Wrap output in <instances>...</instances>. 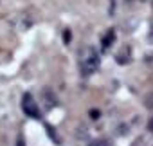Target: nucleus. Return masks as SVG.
Wrapping results in <instances>:
<instances>
[{
    "mask_svg": "<svg viewBox=\"0 0 153 146\" xmlns=\"http://www.w3.org/2000/svg\"><path fill=\"white\" fill-rule=\"evenodd\" d=\"M97 67H99V56H97V52H96L92 47H88V49L81 54L79 70H81L83 76H92L94 72L97 70Z\"/></svg>",
    "mask_w": 153,
    "mask_h": 146,
    "instance_id": "nucleus-1",
    "label": "nucleus"
},
{
    "mask_svg": "<svg viewBox=\"0 0 153 146\" xmlns=\"http://www.w3.org/2000/svg\"><path fill=\"white\" fill-rule=\"evenodd\" d=\"M22 110H24V114L29 115V117H34V119H40V117H42L40 107H38V103H36V99L33 98L31 92H25V94H24V98H22Z\"/></svg>",
    "mask_w": 153,
    "mask_h": 146,
    "instance_id": "nucleus-2",
    "label": "nucleus"
},
{
    "mask_svg": "<svg viewBox=\"0 0 153 146\" xmlns=\"http://www.w3.org/2000/svg\"><path fill=\"white\" fill-rule=\"evenodd\" d=\"M43 98L47 99V105H49L47 108H52V107L56 105V98L51 94V90H49V89H45V92H43Z\"/></svg>",
    "mask_w": 153,
    "mask_h": 146,
    "instance_id": "nucleus-3",
    "label": "nucleus"
},
{
    "mask_svg": "<svg viewBox=\"0 0 153 146\" xmlns=\"http://www.w3.org/2000/svg\"><path fill=\"white\" fill-rule=\"evenodd\" d=\"M108 36L103 40V47H108L110 43H114V40H115V34H114V31H110V33H106Z\"/></svg>",
    "mask_w": 153,
    "mask_h": 146,
    "instance_id": "nucleus-4",
    "label": "nucleus"
},
{
    "mask_svg": "<svg viewBox=\"0 0 153 146\" xmlns=\"http://www.w3.org/2000/svg\"><path fill=\"white\" fill-rule=\"evenodd\" d=\"M144 107H146V108H153V92H149V94L144 98Z\"/></svg>",
    "mask_w": 153,
    "mask_h": 146,
    "instance_id": "nucleus-5",
    "label": "nucleus"
},
{
    "mask_svg": "<svg viewBox=\"0 0 153 146\" xmlns=\"http://www.w3.org/2000/svg\"><path fill=\"white\" fill-rule=\"evenodd\" d=\"M94 146H110V142H106V141H97V142H94Z\"/></svg>",
    "mask_w": 153,
    "mask_h": 146,
    "instance_id": "nucleus-6",
    "label": "nucleus"
},
{
    "mask_svg": "<svg viewBox=\"0 0 153 146\" xmlns=\"http://www.w3.org/2000/svg\"><path fill=\"white\" fill-rule=\"evenodd\" d=\"M148 130H149V132L153 133V117H151V119L148 121Z\"/></svg>",
    "mask_w": 153,
    "mask_h": 146,
    "instance_id": "nucleus-7",
    "label": "nucleus"
},
{
    "mask_svg": "<svg viewBox=\"0 0 153 146\" xmlns=\"http://www.w3.org/2000/svg\"><path fill=\"white\" fill-rule=\"evenodd\" d=\"M63 34H65V36H63V38H65V42H70V31H65Z\"/></svg>",
    "mask_w": 153,
    "mask_h": 146,
    "instance_id": "nucleus-8",
    "label": "nucleus"
},
{
    "mask_svg": "<svg viewBox=\"0 0 153 146\" xmlns=\"http://www.w3.org/2000/svg\"><path fill=\"white\" fill-rule=\"evenodd\" d=\"M128 2H130V0H128Z\"/></svg>",
    "mask_w": 153,
    "mask_h": 146,
    "instance_id": "nucleus-9",
    "label": "nucleus"
}]
</instances>
